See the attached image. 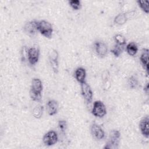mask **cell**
<instances>
[{
	"mask_svg": "<svg viewBox=\"0 0 149 149\" xmlns=\"http://www.w3.org/2000/svg\"><path fill=\"white\" fill-rule=\"evenodd\" d=\"M126 51L129 55L134 56L138 51L137 45L133 42L129 43L126 45Z\"/></svg>",
	"mask_w": 149,
	"mask_h": 149,
	"instance_id": "17",
	"label": "cell"
},
{
	"mask_svg": "<svg viewBox=\"0 0 149 149\" xmlns=\"http://www.w3.org/2000/svg\"><path fill=\"white\" fill-rule=\"evenodd\" d=\"M74 77L76 80L80 84L86 81V71L85 69L82 67L77 68L74 72Z\"/></svg>",
	"mask_w": 149,
	"mask_h": 149,
	"instance_id": "14",
	"label": "cell"
},
{
	"mask_svg": "<svg viewBox=\"0 0 149 149\" xmlns=\"http://www.w3.org/2000/svg\"><path fill=\"white\" fill-rule=\"evenodd\" d=\"M39 50L36 47H31L27 51V59L31 65H36L39 59Z\"/></svg>",
	"mask_w": 149,
	"mask_h": 149,
	"instance_id": "9",
	"label": "cell"
},
{
	"mask_svg": "<svg viewBox=\"0 0 149 149\" xmlns=\"http://www.w3.org/2000/svg\"><path fill=\"white\" fill-rule=\"evenodd\" d=\"M58 140V134L54 130H50L46 133L42 138L43 143L47 146H51L55 144Z\"/></svg>",
	"mask_w": 149,
	"mask_h": 149,
	"instance_id": "7",
	"label": "cell"
},
{
	"mask_svg": "<svg viewBox=\"0 0 149 149\" xmlns=\"http://www.w3.org/2000/svg\"><path fill=\"white\" fill-rule=\"evenodd\" d=\"M59 54L55 49H52L48 53V60L49 65L54 73H57L59 70Z\"/></svg>",
	"mask_w": 149,
	"mask_h": 149,
	"instance_id": "6",
	"label": "cell"
},
{
	"mask_svg": "<svg viewBox=\"0 0 149 149\" xmlns=\"http://www.w3.org/2000/svg\"><path fill=\"white\" fill-rule=\"evenodd\" d=\"M58 109V103L56 100H49L47 104V110L48 113L50 116L55 115Z\"/></svg>",
	"mask_w": 149,
	"mask_h": 149,
	"instance_id": "13",
	"label": "cell"
},
{
	"mask_svg": "<svg viewBox=\"0 0 149 149\" xmlns=\"http://www.w3.org/2000/svg\"><path fill=\"white\" fill-rule=\"evenodd\" d=\"M69 3L74 10H79L81 7V2L79 0H71L69 1Z\"/></svg>",
	"mask_w": 149,
	"mask_h": 149,
	"instance_id": "23",
	"label": "cell"
},
{
	"mask_svg": "<svg viewBox=\"0 0 149 149\" xmlns=\"http://www.w3.org/2000/svg\"><path fill=\"white\" fill-rule=\"evenodd\" d=\"M137 3L139 7L143 11H144L147 14L149 12L148 9V1H137Z\"/></svg>",
	"mask_w": 149,
	"mask_h": 149,
	"instance_id": "20",
	"label": "cell"
},
{
	"mask_svg": "<svg viewBox=\"0 0 149 149\" xmlns=\"http://www.w3.org/2000/svg\"><path fill=\"white\" fill-rule=\"evenodd\" d=\"M91 113L95 117L100 118L104 117L107 113V109L103 102L99 100L94 101Z\"/></svg>",
	"mask_w": 149,
	"mask_h": 149,
	"instance_id": "5",
	"label": "cell"
},
{
	"mask_svg": "<svg viewBox=\"0 0 149 149\" xmlns=\"http://www.w3.org/2000/svg\"><path fill=\"white\" fill-rule=\"evenodd\" d=\"M24 32L29 36H33L38 31V22L32 20L26 23L24 26Z\"/></svg>",
	"mask_w": 149,
	"mask_h": 149,
	"instance_id": "11",
	"label": "cell"
},
{
	"mask_svg": "<svg viewBox=\"0 0 149 149\" xmlns=\"http://www.w3.org/2000/svg\"><path fill=\"white\" fill-rule=\"evenodd\" d=\"M148 116H146L143 118L139 123V129L141 134L144 137L148 139L149 137V129H148Z\"/></svg>",
	"mask_w": 149,
	"mask_h": 149,
	"instance_id": "12",
	"label": "cell"
},
{
	"mask_svg": "<svg viewBox=\"0 0 149 149\" xmlns=\"http://www.w3.org/2000/svg\"><path fill=\"white\" fill-rule=\"evenodd\" d=\"M80 87L81 95L84 100V101L87 105L90 104L92 102L93 96V93L91 87L86 81H84L80 84Z\"/></svg>",
	"mask_w": 149,
	"mask_h": 149,
	"instance_id": "4",
	"label": "cell"
},
{
	"mask_svg": "<svg viewBox=\"0 0 149 149\" xmlns=\"http://www.w3.org/2000/svg\"><path fill=\"white\" fill-rule=\"evenodd\" d=\"M123 49V46L116 45L115 47L112 49H111V52L115 56L118 57L122 52Z\"/></svg>",
	"mask_w": 149,
	"mask_h": 149,
	"instance_id": "22",
	"label": "cell"
},
{
	"mask_svg": "<svg viewBox=\"0 0 149 149\" xmlns=\"http://www.w3.org/2000/svg\"><path fill=\"white\" fill-rule=\"evenodd\" d=\"M130 12L119 13L114 18V23L118 25H122L125 24L127 20H129L131 17L130 16Z\"/></svg>",
	"mask_w": 149,
	"mask_h": 149,
	"instance_id": "15",
	"label": "cell"
},
{
	"mask_svg": "<svg viewBox=\"0 0 149 149\" xmlns=\"http://www.w3.org/2000/svg\"><path fill=\"white\" fill-rule=\"evenodd\" d=\"M42 113H43V106L41 105H38L36 106L33 108V112H32L33 115L36 119H40L42 116Z\"/></svg>",
	"mask_w": 149,
	"mask_h": 149,
	"instance_id": "18",
	"label": "cell"
},
{
	"mask_svg": "<svg viewBox=\"0 0 149 149\" xmlns=\"http://www.w3.org/2000/svg\"><path fill=\"white\" fill-rule=\"evenodd\" d=\"M38 31L45 37L49 38L52 35V26L47 20H40L38 22Z\"/></svg>",
	"mask_w": 149,
	"mask_h": 149,
	"instance_id": "3",
	"label": "cell"
},
{
	"mask_svg": "<svg viewBox=\"0 0 149 149\" xmlns=\"http://www.w3.org/2000/svg\"><path fill=\"white\" fill-rule=\"evenodd\" d=\"M90 131L92 136L98 140H101L105 137V132L102 128L98 124L93 123L91 125Z\"/></svg>",
	"mask_w": 149,
	"mask_h": 149,
	"instance_id": "8",
	"label": "cell"
},
{
	"mask_svg": "<svg viewBox=\"0 0 149 149\" xmlns=\"http://www.w3.org/2000/svg\"><path fill=\"white\" fill-rule=\"evenodd\" d=\"M94 49L97 55L104 58L108 53V47L105 42L101 41H97L94 43Z\"/></svg>",
	"mask_w": 149,
	"mask_h": 149,
	"instance_id": "10",
	"label": "cell"
},
{
	"mask_svg": "<svg viewBox=\"0 0 149 149\" xmlns=\"http://www.w3.org/2000/svg\"><path fill=\"white\" fill-rule=\"evenodd\" d=\"M128 84L130 88L132 89H134L138 86V80L135 77L131 76L128 79Z\"/></svg>",
	"mask_w": 149,
	"mask_h": 149,
	"instance_id": "21",
	"label": "cell"
},
{
	"mask_svg": "<svg viewBox=\"0 0 149 149\" xmlns=\"http://www.w3.org/2000/svg\"><path fill=\"white\" fill-rule=\"evenodd\" d=\"M42 91V84L38 78H33L31 80L30 95L33 101H39L41 99V92Z\"/></svg>",
	"mask_w": 149,
	"mask_h": 149,
	"instance_id": "1",
	"label": "cell"
},
{
	"mask_svg": "<svg viewBox=\"0 0 149 149\" xmlns=\"http://www.w3.org/2000/svg\"><path fill=\"white\" fill-rule=\"evenodd\" d=\"M148 56H149V50L147 48H145L143 50L141 54L140 57V62L143 65L144 70H146L148 73Z\"/></svg>",
	"mask_w": 149,
	"mask_h": 149,
	"instance_id": "16",
	"label": "cell"
},
{
	"mask_svg": "<svg viewBox=\"0 0 149 149\" xmlns=\"http://www.w3.org/2000/svg\"><path fill=\"white\" fill-rule=\"evenodd\" d=\"M67 123L65 120H60L58 122V127L62 132H63L66 128Z\"/></svg>",
	"mask_w": 149,
	"mask_h": 149,
	"instance_id": "24",
	"label": "cell"
},
{
	"mask_svg": "<svg viewBox=\"0 0 149 149\" xmlns=\"http://www.w3.org/2000/svg\"><path fill=\"white\" fill-rule=\"evenodd\" d=\"M113 39L115 42H116V45H120V46H123L124 45L126 44V38L125 37L120 34H116L114 36Z\"/></svg>",
	"mask_w": 149,
	"mask_h": 149,
	"instance_id": "19",
	"label": "cell"
},
{
	"mask_svg": "<svg viewBox=\"0 0 149 149\" xmlns=\"http://www.w3.org/2000/svg\"><path fill=\"white\" fill-rule=\"evenodd\" d=\"M144 92H145L147 94H148V82H147V83L146 84V85L144 86Z\"/></svg>",
	"mask_w": 149,
	"mask_h": 149,
	"instance_id": "25",
	"label": "cell"
},
{
	"mask_svg": "<svg viewBox=\"0 0 149 149\" xmlns=\"http://www.w3.org/2000/svg\"><path fill=\"white\" fill-rule=\"evenodd\" d=\"M120 133L118 130H112L109 134L108 140L104 146L105 149H117L120 142Z\"/></svg>",
	"mask_w": 149,
	"mask_h": 149,
	"instance_id": "2",
	"label": "cell"
}]
</instances>
